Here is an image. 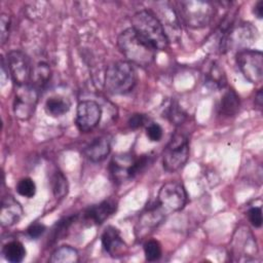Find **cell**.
Listing matches in <instances>:
<instances>
[{
    "instance_id": "6da1fadb",
    "label": "cell",
    "mask_w": 263,
    "mask_h": 263,
    "mask_svg": "<svg viewBox=\"0 0 263 263\" xmlns=\"http://www.w3.org/2000/svg\"><path fill=\"white\" fill-rule=\"evenodd\" d=\"M117 44L127 62L140 67L150 66L156 55V48L140 36L132 27L122 31L117 38Z\"/></svg>"
},
{
    "instance_id": "7a4b0ae2",
    "label": "cell",
    "mask_w": 263,
    "mask_h": 263,
    "mask_svg": "<svg viewBox=\"0 0 263 263\" xmlns=\"http://www.w3.org/2000/svg\"><path fill=\"white\" fill-rule=\"evenodd\" d=\"M137 83V73L127 61L110 64L104 75L105 89L112 95H125L132 91Z\"/></svg>"
},
{
    "instance_id": "3957f363",
    "label": "cell",
    "mask_w": 263,
    "mask_h": 263,
    "mask_svg": "<svg viewBox=\"0 0 263 263\" xmlns=\"http://www.w3.org/2000/svg\"><path fill=\"white\" fill-rule=\"evenodd\" d=\"M132 28L157 50L167 47L168 40L161 24L152 11L143 9L136 12L132 17Z\"/></svg>"
},
{
    "instance_id": "277c9868",
    "label": "cell",
    "mask_w": 263,
    "mask_h": 263,
    "mask_svg": "<svg viewBox=\"0 0 263 263\" xmlns=\"http://www.w3.org/2000/svg\"><path fill=\"white\" fill-rule=\"evenodd\" d=\"M177 13L190 28L200 29L212 22L215 15V6L210 1H180L178 2Z\"/></svg>"
},
{
    "instance_id": "5b68a950",
    "label": "cell",
    "mask_w": 263,
    "mask_h": 263,
    "mask_svg": "<svg viewBox=\"0 0 263 263\" xmlns=\"http://www.w3.org/2000/svg\"><path fill=\"white\" fill-rule=\"evenodd\" d=\"M189 157V143L185 135L176 133L162 152V164L166 172L173 173L181 168Z\"/></svg>"
},
{
    "instance_id": "8992f818",
    "label": "cell",
    "mask_w": 263,
    "mask_h": 263,
    "mask_svg": "<svg viewBox=\"0 0 263 263\" xmlns=\"http://www.w3.org/2000/svg\"><path fill=\"white\" fill-rule=\"evenodd\" d=\"M149 155L134 157L129 154L116 155L110 162V172L114 180L122 182L135 178L149 163Z\"/></svg>"
},
{
    "instance_id": "52a82bcc",
    "label": "cell",
    "mask_w": 263,
    "mask_h": 263,
    "mask_svg": "<svg viewBox=\"0 0 263 263\" xmlns=\"http://www.w3.org/2000/svg\"><path fill=\"white\" fill-rule=\"evenodd\" d=\"M39 90L31 83L15 85L13 97V112L21 120H28L34 114L38 103Z\"/></svg>"
},
{
    "instance_id": "ba28073f",
    "label": "cell",
    "mask_w": 263,
    "mask_h": 263,
    "mask_svg": "<svg viewBox=\"0 0 263 263\" xmlns=\"http://www.w3.org/2000/svg\"><path fill=\"white\" fill-rule=\"evenodd\" d=\"M236 63L245 78L252 83H260L263 79V55L259 50L242 49L236 55Z\"/></svg>"
},
{
    "instance_id": "9c48e42d",
    "label": "cell",
    "mask_w": 263,
    "mask_h": 263,
    "mask_svg": "<svg viewBox=\"0 0 263 263\" xmlns=\"http://www.w3.org/2000/svg\"><path fill=\"white\" fill-rule=\"evenodd\" d=\"M187 201V193L184 186L175 181L163 184L158 192L157 202L164 212H176L184 208Z\"/></svg>"
},
{
    "instance_id": "30bf717a",
    "label": "cell",
    "mask_w": 263,
    "mask_h": 263,
    "mask_svg": "<svg viewBox=\"0 0 263 263\" xmlns=\"http://www.w3.org/2000/svg\"><path fill=\"white\" fill-rule=\"evenodd\" d=\"M5 63L15 85H25L31 82L33 67L26 53L21 50H11L7 53Z\"/></svg>"
},
{
    "instance_id": "8fae6325",
    "label": "cell",
    "mask_w": 263,
    "mask_h": 263,
    "mask_svg": "<svg viewBox=\"0 0 263 263\" xmlns=\"http://www.w3.org/2000/svg\"><path fill=\"white\" fill-rule=\"evenodd\" d=\"M155 16L158 18L168 42H177L181 37V23L177 10L168 2H156Z\"/></svg>"
},
{
    "instance_id": "7c38bea8",
    "label": "cell",
    "mask_w": 263,
    "mask_h": 263,
    "mask_svg": "<svg viewBox=\"0 0 263 263\" xmlns=\"http://www.w3.org/2000/svg\"><path fill=\"white\" fill-rule=\"evenodd\" d=\"M101 117L102 108L97 102L92 100L82 101L76 110V126L80 132L87 133L99 124Z\"/></svg>"
},
{
    "instance_id": "4fadbf2b",
    "label": "cell",
    "mask_w": 263,
    "mask_h": 263,
    "mask_svg": "<svg viewBox=\"0 0 263 263\" xmlns=\"http://www.w3.org/2000/svg\"><path fill=\"white\" fill-rule=\"evenodd\" d=\"M101 241L103 249L111 257L117 258L123 256L126 249V245L123 241L120 232L117 228L113 226H108L102 233Z\"/></svg>"
},
{
    "instance_id": "5bb4252c",
    "label": "cell",
    "mask_w": 263,
    "mask_h": 263,
    "mask_svg": "<svg viewBox=\"0 0 263 263\" xmlns=\"http://www.w3.org/2000/svg\"><path fill=\"white\" fill-rule=\"evenodd\" d=\"M23 217L21 203L11 195L3 197L0 211V223L3 227H10L16 224Z\"/></svg>"
},
{
    "instance_id": "9a60e30c",
    "label": "cell",
    "mask_w": 263,
    "mask_h": 263,
    "mask_svg": "<svg viewBox=\"0 0 263 263\" xmlns=\"http://www.w3.org/2000/svg\"><path fill=\"white\" fill-rule=\"evenodd\" d=\"M116 211V202L114 200H104L99 204L88 208L83 213V221L89 225L102 224Z\"/></svg>"
},
{
    "instance_id": "2e32d148",
    "label": "cell",
    "mask_w": 263,
    "mask_h": 263,
    "mask_svg": "<svg viewBox=\"0 0 263 263\" xmlns=\"http://www.w3.org/2000/svg\"><path fill=\"white\" fill-rule=\"evenodd\" d=\"M257 36V29L251 24H240L237 28H231L228 35V47L231 45H238V47H246L252 44Z\"/></svg>"
},
{
    "instance_id": "e0dca14e",
    "label": "cell",
    "mask_w": 263,
    "mask_h": 263,
    "mask_svg": "<svg viewBox=\"0 0 263 263\" xmlns=\"http://www.w3.org/2000/svg\"><path fill=\"white\" fill-rule=\"evenodd\" d=\"M111 146H110V140L105 137H98L95 140H92L84 149V155L87 159H89L92 162H100L104 160L108 154L110 153Z\"/></svg>"
},
{
    "instance_id": "ac0fdd59",
    "label": "cell",
    "mask_w": 263,
    "mask_h": 263,
    "mask_svg": "<svg viewBox=\"0 0 263 263\" xmlns=\"http://www.w3.org/2000/svg\"><path fill=\"white\" fill-rule=\"evenodd\" d=\"M233 242H234L233 251L235 254H238L241 252L242 255H251L257 252L256 240H254L252 233L246 227H241L237 229L234 235Z\"/></svg>"
},
{
    "instance_id": "d6986e66",
    "label": "cell",
    "mask_w": 263,
    "mask_h": 263,
    "mask_svg": "<svg viewBox=\"0 0 263 263\" xmlns=\"http://www.w3.org/2000/svg\"><path fill=\"white\" fill-rule=\"evenodd\" d=\"M239 105L240 101L237 93L233 89H228L221 98L219 106L220 114L226 117L234 116L239 110Z\"/></svg>"
},
{
    "instance_id": "ffe728a7",
    "label": "cell",
    "mask_w": 263,
    "mask_h": 263,
    "mask_svg": "<svg viewBox=\"0 0 263 263\" xmlns=\"http://www.w3.org/2000/svg\"><path fill=\"white\" fill-rule=\"evenodd\" d=\"M51 77V71L49 66L46 63H38L32 70L31 84L38 90L44 88Z\"/></svg>"
},
{
    "instance_id": "44dd1931",
    "label": "cell",
    "mask_w": 263,
    "mask_h": 263,
    "mask_svg": "<svg viewBox=\"0 0 263 263\" xmlns=\"http://www.w3.org/2000/svg\"><path fill=\"white\" fill-rule=\"evenodd\" d=\"M3 257L11 263H20L26 257V248L18 240H12L4 245L2 249Z\"/></svg>"
},
{
    "instance_id": "7402d4cb",
    "label": "cell",
    "mask_w": 263,
    "mask_h": 263,
    "mask_svg": "<svg viewBox=\"0 0 263 263\" xmlns=\"http://www.w3.org/2000/svg\"><path fill=\"white\" fill-rule=\"evenodd\" d=\"M44 109L48 115L52 117H59L69 111L70 102L63 97H50L46 100Z\"/></svg>"
},
{
    "instance_id": "603a6c76",
    "label": "cell",
    "mask_w": 263,
    "mask_h": 263,
    "mask_svg": "<svg viewBox=\"0 0 263 263\" xmlns=\"http://www.w3.org/2000/svg\"><path fill=\"white\" fill-rule=\"evenodd\" d=\"M79 260V254L76 249L70 246H62L55 249L49 261L51 263H76Z\"/></svg>"
},
{
    "instance_id": "cb8c5ba5",
    "label": "cell",
    "mask_w": 263,
    "mask_h": 263,
    "mask_svg": "<svg viewBox=\"0 0 263 263\" xmlns=\"http://www.w3.org/2000/svg\"><path fill=\"white\" fill-rule=\"evenodd\" d=\"M226 81L227 79L223 68H221L217 63H214L206 74V82L214 87L221 88L226 85Z\"/></svg>"
},
{
    "instance_id": "d4e9b609",
    "label": "cell",
    "mask_w": 263,
    "mask_h": 263,
    "mask_svg": "<svg viewBox=\"0 0 263 263\" xmlns=\"http://www.w3.org/2000/svg\"><path fill=\"white\" fill-rule=\"evenodd\" d=\"M52 193L57 198H63L68 192V181L62 172H55L51 178Z\"/></svg>"
},
{
    "instance_id": "484cf974",
    "label": "cell",
    "mask_w": 263,
    "mask_h": 263,
    "mask_svg": "<svg viewBox=\"0 0 263 263\" xmlns=\"http://www.w3.org/2000/svg\"><path fill=\"white\" fill-rule=\"evenodd\" d=\"M144 254L147 261L153 262L161 257V246L156 239H149L144 243Z\"/></svg>"
},
{
    "instance_id": "4316f807",
    "label": "cell",
    "mask_w": 263,
    "mask_h": 263,
    "mask_svg": "<svg viewBox=\"0 0 263 263\" xmlns=\"http://www.w3.org/2000/svg\"><path fill=\"white\" fill-rule=\"evenodd\" d=\"M16 191L21 196L32 198L36 193V184L31 178H23L16 185Z\"/></svg>"
},
{
    "instance_id": "83f0119b",
    "label": "cell",
    "mask_w": 263,
    "mask_h": 263,
    "mask_svg": "<svg viewBox=\"0 0 263 263\" xmlns=\"http://www.w3.org/2000/svg\"><path fill=\"white\" fill-rule=\"evenodd\" d=\"M166 116L168 120L174 124H182V122H184L186 119V113L176 102H173L170 105Z\"/></svg>"
},
{
    "instance_id": "f1b7e54d",
    "label": "cell",
    "mask_w": 263,
    "mask_h": 263,
    "mask_svg": "<svg viewBox=\"0 0 263 263\" xmlns=\"http://www.w3.org/2000/svg\"><path fill=\"white\" fill-rule=\"evenodd\" d=\"M146 135L151 142H159L162 138L163 130H162V127L158 123L152 122L147 126Z\"/></svg>"
},
{
    "instance_id": "f546056e",
    "label": "cell",
    "mask_w": 263,
    "mask_h": 263,
    "mask_svg": "<svg viewBox=\"0 0 263 263\" xmlns=\"http://www.w3.org/2000/svg\"><path fill=\"white\" fill-rule=\"evenodd\" d=\"M75 217L71 216L68 218H65L64 220L59 221V223L55 225V229L53 231V238L54 239H59L60 237H62L65 232L67 231V229L69 228V226L72 224V222H74Z\"/></svg>"
},
{
    "instance_id": "4dcf8cb0",
    "label": "cell",
    "mask_w": 263,
    "mask_h": 263,
    "mask_svg": "<svg viewBox=\"0 0 263 263\" xmlns=\"http://www.w3.org/2000/svg\"><path fill=\"white\" fill-rule=\"evenodd\" d=\"M9 29H10V17L9 15L2 13L0 16V30H1V43L4 44L9 36Z\"/></svg>"
},
{
    "instance_id": "1f68e13d",
    "label": "cell",
    "mask_w": 263,
    "mask_h": 263,
    "mask_svg": "<svg viewBox=\"0 0 263 263\" xmlns=\"http://www.w3.org/2000/svg\"><path fill=\"white\" fill-rule=\"evenodd\" d=\"M248 217H249V220H250L251 224L254 227H256V228L261 227V225H262V211H261V208L255 206V208L250 209V211L248 212Z\"/></svg>"
},
{
    "instance_id": "d6a6232c",
    "label": "cell",
    "mask_w": 263,
    "mask_h": 263,
    "mask_svg": "<svg viewBox=\"0 0 263 263\" xmlns=\"http://www.w3.org/2000/svg\"><path fill=\"white\" fill-rule=\"evenodd\" d=\"M45 229H46L45 225L41 223H33L28 227L27 232L31 238L36 239V238H39L44 233Z\"/></svg>"
},
{
    "instance_id": "836d02e7",
    "label": "cell",
    "mask_w": 263,
    "mask_h": 263,
    "mask_svg": "<svg viewBox=\"0 0 263 263\" xmlns=\"http://www.w3.org/2000/svg\"><path fill=\"white\" fill-rule=\"evenodd\" d=\"M146 117L144 114H140V113H135L133 114L129 118H128V126L132 129H137L139 127H141L144 123H145Z\"/></svg>"
},
{
    "instance_id": "e575fe53",
    "label": "cell",
    "mask_w": 263,
    "mask_h": 263,
    "mask_svg": "<svg viewBox=\"0 0 263 263\" xmlns=\"http://www.w3.org/2000/svg\"><path fill=\"white\" fill-rule=\"evenodd\" d=\"M253 12H254V14H255L259 20L262 18V16H263V1L257 2V4H256L255 7H254Z\"/></svg>"
},
{
    "instance_id": "d590c367",
    "label": "cell",
    "mask_w": 263,
    "mask_h": 263,
    "mask_svg": "<svg viewBox=\"0 0 263 263\" xmlns=\"http://www.w3.org/2000/svg\"><path fill=\"white\" fill-rule=\"evenodd\" d=\"M256 103H257V105H258V107L259 108H261V106H262V90L260 89L259 91H258V93H257V96H256Z\"/></svg>"
}]
</instances>
